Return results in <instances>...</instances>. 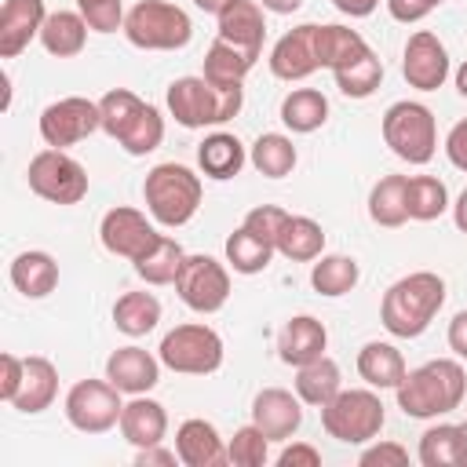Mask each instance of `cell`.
<instances>
[{
	"label": "cell",
	"mask_w": 467,
	"mask_h": 467,
	"mask_svg": "<svg viewBox=\"0 0 467 467\" xmlns=\"http://www.w3.org/2000/svg\"><path fill=\"white\" fill-rule=\"evenodd\" d=\"M40 139L51 146V150H66V146H77L80 139H88L91 131L102 128V117H99V102L84 99V95H66L51 106H44L40 113Z\"/></svg>",
	"instance_id": "13"
},
{
	"label": "cell",
	"mask_w": 467,
	"mask_h": 467,
	"mask_svg": "<svg viewBox=\"0 0 467 467\" xmlns=\"http://www.w3.org/2000/svg\"><path fill=\"white\" fill-rule=\"evenodd\" d=\"M387 423V409L376 390H339L328 405H321V427L328 438L343 445L372 441Z\"/></svg>",
	"instance_id": "7"
},
{
	"label": "cell",
	"mask_w": 467,
	"mask_h": 467,
	"mask_svg": "<svg viewBox=\"0 0 467 467\" xmlns=\"http://www.w3.org/2000/svg\"><path fill=\"white\" fill-rule=\"evenodd\" d=\"M106 379L120 394H150L161 383V358H153L142 347H117L106 358Z\"/></svg>",
	"instance_id": "18"
},
{
	"label": "cell",
	"mask_w": 467,
	"mask_h": 467,
	"mask_svg": "<svg viewBox=\"0 0 467 467\" xmlns=\"http://www.w3.org/2000/svg\"><path fill=\"white\" fill-rule=\"evenodd\" d=\"M66 420L73 431L80 434H106L113 427H120V390L109 379H77L66 394Z\"/></svg>",
	"instance_id": "11"
},
{
	"label": "cell",
	"mask_w": 467,
	"mask_h": 467,
	"mask_svg": "<svg viewBox=\"0 0 467 467\" xmlns=\"http://www.w3.org/2000/svg\"><path fill=\"white\" fill-rule=\"evenodd\" d=\"M182 259H186L182 244H179L175 237L161 234L131 266H135V274H139L146 285H175V277H179V270H182Z\"/></svg>",
	"instance_id": "34"
},
{
	"label": "cell",
	"mask_w": 467,
	"mask_h": 467,
	"mask_svg": "<svg viewBox=\"0 0 467 467\" xmlns=\"http://www.w3.org/2000/svg\"><path fill=\"white\" fill-rule=\"evenodd\" d=\"M22 372H26V358H18V354H4L0 358V398L7 405L15 401V394L22 387Z\"/></svg>",
	"instance_id": "47"
},
{
	"label": "cell",
	"mask_w": 467,
	"mask_h": 467,
	"mask_svg": "<svg viewBox=\"0 0 467 467\" xmlns=\"http://www.w3.org/2000/svg\"><path fill=\"white\" fill-rule=\"evenodd\" d=\"M47 18L44 0H4L0 7V58H18Z\"/></svg>",
	"instance_id": "19"
},
{
	"label": "cell",
	"mask_w": 467,
	"mask_h": 467,
	"mask_svg": "<svg viewBox=\"0 0 467 467\" xmlns=\"http://www.w3.org/2000/svg\"><path fill=\"white\" fill-rule=\"evenodd\" d=\"M197 164H201V171H204L208 179L226 182V179H234V175H241V168L248 164V153H244V146H241L237 135H230V131H212V135H204V142L197 146Z\"/></svg>",
	"instance_id": "26"
},
{
	"label": "cell",
	"mask_w": 467,
	"mask_h": 467,
	"mask_svg": "<svg viewBox=\"0 0 467 467\" xmlns=\"http://www.w3.org/2000/svg\"><path fill=\"white\" fill-rule=\"evenodd\" d=\"M325 347H328V332H325V325H321L317 317H310V314L288 317L285 328H281V336H277V358H281L285 365H292V368H299V365L321 358Z\"/></svg>",
	"instance_id": "21"
},
{
	"label": "cell",
	"mask_w": 467,
	"mask_h": 467,
	"mask_svg": "<svg viewBox=\"0 0 467 467\" xmlns=\"http://www.w3.org/2000/svg\"><path fill=\"white\" fill-rule=\"evenodd\" d=\"M358 277H361V266L350 255H317L314 266H310L314 292L317 296H328V299H339V296L354 292Z\"/></svg>",
	"instance_id": "38"
},
{
	"label": "cell",
	"mask_w": 467,
	"mask_h": 467,
	"mask_svg": "<svg viewBox=\"0 0 467 467\" xmlns=\"http://www.w3.org/2000/svg\"><path fill=\"white\" fill-rule=\"evenodd\" d=\"M438 4H445V0H387V11H390V18H394V22L412 26V22L427 18Z\"/></svg>",
	"instance_id": "48"
},
{
	"label": "cell",
	"mask_w": 467,
	"mask_h": 467,
	"mask_svg": "<svg viewBox=\"0 0 467 467\" xmlns=\"http://www.w3.org/2000/svg\"><path fill=\"white\" fill-rule=\"evenodd\" d=\"M248 161H252V168H255L259 175H266V179H285V175H292L299 153H296V146H292L288 135H281V131H263V135L252 142Z\"/></svg>",
	"instance_id": "37"
},
{
	"label": "cell",
	"mask_w": 467,
	"mask_h": 467,
	"mask_svg": "<svg viewBox=\"0 0 467 467\" xmlns=\"http://www.w3.org/2000/svg\"><path fill=\"white\" fill-rule=\"evenodd\" d=\"M274 252H277V248H274L270 241H263L259 234H252L248 226H237V230L226 237V263H230L237 274H244V277L263 274V270L270 266Z\"/></svg>",
	"instance_id": "40"
},
{
	"label": "cell",
	"mask_w": 467,
	"mask_h": 467,
	"mask_svg": "<svg viewBox=\"0 0 467 467\" xmlns=\"http://www.w3.org/2000/svg\"><path fill=\"white\" fill-rule=\"evenodd\" d=\"M55 398H58V368H55L47 358H40V354L26 358L22 387H18L15 401H11V409H18V412H26V416H36V412L51 409Z\"/></svg>",
	"instance_id": "24"
},
{
	"label": "cell",
	"mask_w": 467,
	"mask_h": 467,
	"mask_svg": "<svg viewBox=\"0 0 467 467\" xmlns=\"http://www.w3.org/2000/svg\"><path fill=\"white\" fill-rule=\"evenodd\" d=\"M175 292L193 314H215L230 299V274L212 255H186L175 277Z\"/></svg>",
	"instance_id": "12"
},
{
	"label": "cell",
	"mask_w": 467,
	"mask_h": 467,
	"mask_svg": "<svg viewBox=\"0 0 467 467\" xmlns=\"http://www.w3.org/2000/svg\"><path fill=\"white\" fill-rule=\"evenodd\" d=\"M29 190L51 204H80L88 197V171L66 150H40L26 168Z\"/></svg>",
	"instance_id": "10"
},
{
	"label": "cell",
	"mask_w": 467,
	"mask_h": 467,
	"mask_svg": "<svg viewBox=\"0 0 467 467\" xmlns=\"http://www.w3.org/2000/svg\"><path fill=\"white\" fill-rule=\"evenodd\" d=\"M11 285H15V292H22L26 299H44V296H51L55 292V285H58V263H55V255H47V252H18L15 259H11Z\"/></svg>",
	"instance_id": "27"
},
{
	"label": "cell",
	"mask_w": 467,
	"mask_h": 467,
	"mask_svg": "<svg viewBox=\"0 0 467 467\" xmlns=\"http://www.w3.org/2000/svg\"><path fill=\"white\" fill-rule=\"evenodd\" d=\"M193 4H197V7L204 11V15H219V11H223V7L230 4V0H193Z\"/></svg>",
	"instance_id": "56"
},
{
	"label": "cell",
	"mask_w": 467,
	"mask_h": 467,
	"mask_svg": "<svg viewBox=\"0 0 467 467\" xmlns=\"http://www.w3.org/2000/svg\"><path fill=\"white\" fill-rule=\"evenodd\" d=\"M255 62H259L255 55H248V51L226 44L223 36H215L208 44V51H204V73L201 77L219 84V88H234V84H244V77L252 73Z\"/></svg>",
	"instance_id": "30"
},
{
	"label": "cell",
	"mask_w": 467,
	"mask_h": 467,
	"mask_svg": "<svg viewBox=\"0 0 467 467\" xmlns=\"http://www.w3.org/2000/svg\"><path fill=\"white\" fill-rule=\"evenodd\" d=\"M332 4H336V11H343L350 18H368L379 7V0H332Z\"/></svg>",
	"instance_id": "53"
},
{
	"label": "cell",
	"mask_w": 467,
	"mask_h": 467,
	"mask_svg": "<svg viewBox=\"0 0 467 467\" xmlns=\"http://www.w3.org/2000/svg\"><path fill=\"white\" fill-rule=\"evenodd\" d=\"M452 223H456L460 234H467V186L460 190V197H456V204H452Z\"/></svg>",
	"instance_id": "55"
},
{
	"label": "cell",
	"mask_w": 467,
	"mask_h": 467,
	"mask_svg": "<svg viewBox=\"0 0 467 467\" xmlns=\"http://www.w3.org/2000/svg\"><path fill=\"white\" fill-rule=\"evenodd\" d=\"M88 29H91V26L84 22L80 11H51V15L44 18L40 44H44V51L55 55V58H73V55L84 51Z\"/></svg>",
	"instance_id": "29"
},
{
	"label": "cell",
	"mask_w": 467,
	"mask_h": 467,
	"mask_svg": "<svg viewBox=\"0 0 467 467\" xmlns=\"http://www.w3.org/2000/svg\"><path fill=\"white\" fill-rule=\"evenodd\" d=\"M142 197H146V212L153 215V223L179 230L201 208V175L190 171L186 164H175V161L153 164L146 171Z\"/></svg>",
	"instance_id": "5"
},
{
	"label": "cell",
	"mask_w": 467,
	"mask_h": 467,
	"mask_svg": "<svg viewBox=\"0 0 467 467\" xmlns=\"http://www.w3.org/2000/svg\"><path fill=\"white\" fill-rule=\"evenodd\" d=\"M332 77H336V88H339L347 99H368V95L383 84V62H379V55L368 47L361 58H354L350 66L336 69Z\"/></svg>",
	"instance_id": "42"
},
{
	"label": "cell",
	"mask_w": 467,
	"mask_h": 467,
	"mask_svg": "<svg viewBox=\"0 0 467 467\" xmlns=\"http://www.w3.org/2000/svg\"><path fill=\"white\" fill-rule=\"evenodd\" d=\"M314 44H317L321 69H332V73L350 66L354 58H361L368 51L365 36L358 29H347V26H317L314 29Z\"/></svg>",
	"instance_id": "32"
},
{
	"label": "cell",
	"mask_w": 467,
	"mask_h": 467,
	"mask_svg": "<svg viewBox=\"0 0 467 467\" xmlns=\"http://www.w3.org/2000/svg\"><path fill=\"white\" fill-rule=\"evenodd\" d=\"M124 36L142 51H179L193 36V22L179 4L168 0H139L124 15Z\"/></svg>",
	"instance_id": "6"
},
{
	"label": "cell",
	"mask_w": 467,
	"mask_h": 467,
	"mask_svg": "<svg viewBox=\"0 0 467 467\" xmlns=\"http://www.w3.org/2000/svg\"><path fill=\"white\" fill-rule=\"evenodd\" d=\"M445 157H449L452 168L467 171V117L449 128V135H445Z\"/></svg>",
	"instance_id": "49"
},
{
	"label": "cell",
	"mask_w": 467,
	"mask_h": 467,
	"mask_svg": "<svg viewBox=\"0 0 467 467\" xmlns=\"http://www.w3.org/2000/svg\"><path fill=\"white\" fill-rule=\"evenodd\" d=\"M288 219V212L285 208H277V204H255L244 219H241V226H248L252 234H259L263 241H270L274 248H277V234H281V223Z\"/></svg>",
	"instance_id": "45"
},
{
	"label": "cell",
	"mask_w": 467,
	"mask_h": 467,
	"mask_svg": "<svg viewBox=\"0 0 467 467\" xmlns=\"http://www.w3.org/2000/svg\"><path fill=\"white\" fill-rule=\"evenodd\" d=\"M259 4H263V11H270V15H292V11L303 7V0H259Z\"/></svg>",
	"instance_id": "54"
},
{
	"label": "cell",
	"mask_w": 467,
	"mask_h": 467,
	"mask_svg": "<svg viewBox=\"0 0 467 467\" xmlns=\"http://www.w3.org/2000/svg\"><path fill=\"white\" fill-rule=\"evenodd\" d=\"M456 91L467 99V58L460 62V69H456Z\"/></svg>",
	"instance_id": "57"
},
{
	"label": "cell",
	"mask_w": 467,
	"mask_h": 467,
	"mask_svg": "<svg viewBox=\"0 0 467 467\" xmlns=\"http://www.w3.org/2000/svg\"><path fill=\"white\" fill-rule=\"evenodd\" d=\"M277 463L281 467H317L321 463V452L314 445H306V441H292V445H285L277 452Z\"/></svg>",
	"instance_id": "50"
},
{
	"label": "cell",
	"mask_w": 467,
	"mask_h": 467,
	"mask_svg": "<svg viewBox=\"0 0 467 467\" xmlns=\"http://www.w3.org/2000/svg\"><path fill=\"white\" fill-rule=\"evenodd\" d=\"M215 22H219V33L215 36H223L226 44H234V47H241V51H248V55H263V40H266V18H263V4H255V0H230L219 15H215Z\"/></svg>",
	"instance_id": "20"
},
{
	"label": "cell",
	"mask_w": 467,
	"mask_h": 467,
	"mask_svg": "<svg viewBox=\"0 0 467 467\" xmlns=\"http://www.w3.org/2000/svg\"><path fill=\"white\" fill-rule=\"evenodd\" d=\"M277 252L292 263H314L325 255V230L310 215H288L277 234Z\"/></svg>",
	"instance_id": "31"
},
{
	"label": "cell",
	"mask_w": 467,
	"mask_h": 467,
	"mask_svg": "<svg viewBox=\"0 0 467 467\" xmlns=\"http://www.w3.org/2000/svg\"><path fill=\"white\" fill-rule=\"evenodd\" d=\"M460 434H463V467H467V423H460Z\"/></svg>",
	"instance_id": "58"
},
{
	"label": "cell",
	"mask_w": 467,
	"mask_h": 467,
	"mask_svg": "<svg viewBox=\"0 0 467 467\" xmlns=\"http://www.w3.org/2000/svg\"><path fill=\"white\" fill-rule=\"evenodd\" d=\"M328 120V99L317 88H296L281 99V124L296 135H310Z\"/></svg>",
	"instance_id": "33"
},
{
	"label": "cell",
	"mask_w": 467,
	"mask_h": 467,
	"mask_svg": "<svg viewBox=\"0 0 467 467\" xmlns=\"http://www.w3.org/2000/svg\"><path fill=\"white\" fill-rule=\"evenodd\" d=\"M99 117H102V131L109 139H117L124 146V153L131 157H146L164 142V117L157 106L142 102L135 91L128 88H113L99 99Z\"/></svg>",
	"instance_id": "3"
},
{
	"label": "cell",
	"mask_w": 467,
	"mask_h": 467,
	"mask_svg": "<svg viewBox=\"0 0 467 467\" xmlns=\"http://www.w3.org/2000/svg\"><path fill=\"white\" fill-rule=\"evenodd\" d=\"M175 452H179V463H186V467H219V463H226V445H223L215 423L197 420V416L179 423Z\"/></svg>",
	"instance_id": "23"
},
{
	"label": "cell",
	"mask_w": 467,
	"mask_h": 467,
	"mask_svg": "<svg viewBox=\"0 0 467 467\" xmlns=\"http://www.w3.org/2000/svg\"><path fill=\"white\" fill-rule=\"evenodd\" d=\"M161 321V299L153 292H124L117 303H113V325L117 332L139 339V336H150Z\"/></svg>",
	"instance_id": "36"
},
{
	"label": "cell",
	"mask_w": 467,
	"mask_h": 467,
	"mask_svg": "<svg viewBox=\"0 0 467 467\" xmlns=\"http://www.w3.org/2000/svg\"><path fill=\"white\" fill-rule=\"evenodd\" d=\"M266 460H270V438L255 423L237 427L234 438L226 441V463L234 467H263Z\"/></svg>",
	"instance_id": "43"
},
{
	"label": "cell",
	"mask_w": 467,
	"mask_h": 467,
	"mask_svg": "<svg viewBox=\"0 0 467 467\" xmlns=\"http://www.w3.org/2000/svg\"><path fill=\"white\" fill-rule=\"evenodd\" d=\"M383 142L405 164H427L438 150V124L423 102L401 99L383 113Z\"/></svg>",
	"instance_id": "9"
},
{
	"label": "cell",
	"mask_w": 467,
	"mask_h": 467,
	"mask_svg": "<svg viewBox=\"0 0 467 467\" xmlns=\"http://www.w3.org/2000/svg\"><path fill=\"white\" fill-rule=\"evenodd\" d=\"M401 77L416 91H438L449 80V51L431 29H416L401 51Z\"/></svg>",
	"instance_id": "14"
},
{
	"label": "cell",
	"mask_w": 467,
	"mask_h": 467,
	"mask_svg": "<svg viewBox=\"0 0 467 467\" xmlns=\"http://www.w3.org/2000/svg\"><path fill=\"white\" fill-rule=\"evenodd\" d=\"M252 423L270 441H288L303 427V401L285 387H263L252 398Z\"/></svg>",
	"instance_id": "16"
},
{
	"label": "cell",
	"mask_w": 467,
	"mask_h": 467,
	"mask_svg": "<svg viewBox=\"0 0 467 467\" xmlns=\"http://www.w3.org/2000/svg\"><path fill=\"white\" fill-rule=\"evenodd\" d=\"M420 463L423 467H463V434L460 423H434L420 434Z\"/></svg>",
	"instance_id": "39"
},
{
	"label": "cell",
	"mask_w": 467,
	"mask_h": 467,
	"mask_svg": "<svg viewBox=\"0 0 467 467\" xmlns=\"http://www.w3.org/2000/svg\"><path fill=\"white\" fill-rule=\"evenodd\" d=\"M445 303V281L434 270H416L398 277L379 303V321L394 339H416L431 328Z\"/></svg>",
	"instance_id": "2"
},
{
	"label": "cell",
	"mask_w": 467,
	"mask_h": 467,
	"mask_svg": "<svg viewBox=\"0 0 467 467\" xmlns=\"http://www.w3.org/2000/svg\"><path fill=\"white\" fill-rule=\"evenodd\" d=\"M358 463L361 467H401V463H409V449L398 441H376L358 456Z\"/></svg>",
	"instance_id": "46"
},
{
	"label": "cell",
	"mask_w": 467,
	"mask_h": 467,
	"mask_svg": "<svg viewBox=\"0 0 467 467\" xmlns=\"http://www.w3.org/2000/svg\"><path fill=\"white\" fill-rule=\"evenodd\" d=\"M77 11L95 33H117L124 29V4L120 0H77Z\"/></svg>",
	"instance_id": "44"
},
{
	"label": "cell",
	"mask_w": 467,
	"mask_h": 467,
	"mask_svg": "<svg viewBox=\"0 0 467 467\" xmlns=\"http://www.w3.org/2000/svg\"><path fill=\"white\" fill-rule=\"evenodd\" d=\"M467 394V372L460 361L452 358H434L423 361L420 368L405 372V379L394 387L398 409L412 420H438L449 416L452 409H460Z\"/></svg>",
	"instance_id": "1"
},
{
	"label": "cell",
	"mask_w": 467,
	"mask_h": 467,
	"mask_svg": "<svg viewBox=\"0 0 467 467\" xmlns=\"http://www.w3.org/2000/svg\"><path fill=\"white\" fill-rule=\"evenodd\" d=\"M449 350L467 361V310L452 314V321H449Z\"/></svg>",
	"instance_id": "51"
},
{
	"label": "cell",
	"mask_w": 467,
	"mask_h": 467,
	"mask_svg": "<svg viewBox=\"0 0 467 467\" xmlns=\"http://www.w3.org/2000/svg\"><path fill=\"white\" fill-rule=\"evenodd\" d=\"M405 358L394 343H383V339H368L361 350H358V376L376 387V390H394L401 379H405Z\"/></svg>",
	"instance_id": "25"
},
{
	"label": "cell",
	"mask_w": 467,
	"mask_h": 467,
	"mask_svg": "<svg viewBox=\"0 0 467 467\" xmlns=\"http://www.w3.org/2000/svg\"><path fill=\"white\" fill-rule=\"evenodd\" d=\"M314 29L317 22H303L296 29H288L274 47H270V73L277 80H306L310 73L321 69L317 62V44H314Z\"/></svg>",
	"instance_id": "17"
},
{
	"label": "cell",
	"mask_w": 467,
	"mask_h": 467,
	"mask_svg": "<svg viewBox=\"0 0 467 467\" xmlns=\"http://www.w3.org/2000/svg\"><path fill=\"white\" fill-rule=\"evenodd\" d=\"M405 208L416 223H434L449 208V190L438 175H412L405 186Z\"/></svg>",
	"instance_id": "41"
},
{
	"label": "cell",
	"mask_w": 467,
	"mask_h": 467,
	"mask_svg": "<svg viewBox=\"0 0 467 467\" xmlns=\"http://www.w3.org/2000/svg\"><path fill=\"white\" fill-rule=\"evenodd\" d=\"M405 186H409V175H383V179L368 190V219H372L376 226L398 230V226L409 223Z\"/></svg>",
	"instance_id": "35"
},
{
	"label": "cell",
	"mask_w": 467,
	"mask_h": 467,
	"mask_svg": "<svg viewBox=\"0 0 467 467\" xmlns=\"http://www.w3.org/2000/svg\"><path fill=\"white\" fill-rule=\"evenodd\" d=\"M175 460H179V452L161 449V445H150V449H139L135 452V463L139 467H175Z\"/></svg>",
	"instance_id": "52"
},
{
	"label": "cell",
	"mask_w": 467,
	"mask_h": 467,
	"mask_svg": "<svg viewBox=\"0 0 467 467\" xmlns=\"http://www.w3.org/2000/svg\"><path fill=\"white\" fill-rule=\"evenodd\" d=\"M120 434L135 449L161 445L164 434H168V412H164V405L153 401V398H146V394H131V401L120 412Z\"/></svg>",
	"instance_id": "22"
},
{
	"label": "cell",
	"mask_w": 467,
	"mask_h": 467,
	"mask_svg": "<svg viewBox=\"0 0 467 467\" xmlns=\"http://www.w3.org/2000/svg\"><path fill=\"white\" fill-rule=\"evenodd\" d=\"M244 106V88H219L204 77H179L168 84V113L175 124L197 131V128H219L234 120Z\"/></svg>",
	"instance_id": "4"
},
{
	"label": "cell",
	"mask_w": 467,
	"mask_h": 467,
	"mask_svg": "<svg viewBox=\"0 0 467 467\" xmlns=\"http://www.w3.org/2000/svg\"><path fill=\"white\" fill-rule=\"evenodd\" d=\"M339 390H343V372H339V365L328 354H321V358H314V361H306V365L296 368V394H299L303 405L321 409Z\"/></svg>",
	"instance_id": "28"
},
{
	"label": "cell",
	"mask_w": 467,
	"mask_h": 467,
	"mask_svg": "<svg viewBox=\"0 0 467 467\" xmlns=\"http://www.w3.org/2000/svg\"><path fill=\"white\" fill-rule=\"evenodd\" d=\"M161 234L153 230V223L139 212V208H128V204H117L102 215L99 223V241L109 255H120V259H139Z\"/></svg>",
	"instance_id": "15"
},
{
	"label": "cell",
	"mask_w": 467,
	"mask_h": 467,
	"mask_svg": "<svg viewBox=\"0 0 467 467\" xmlns=\"http://www.w3.org/2000/svg\"><path fill=\"white\" fill-rule=\"evenodd\" d=\"M223 354H226L223 350V336L212 325H201V321L175 325L171 332H164V339L157 347L161 365L171 368V372H182V376H212V372H219Z\"/></svg>",
	"instance_id": "8"
}]
</instances>
